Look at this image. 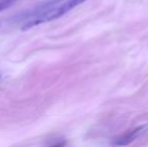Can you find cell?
Returning <instances> with one entry per match:
<instances>
[{"instance_id":"1","label":"cell","mask_w":148,"mask_h":147,"mask_svg":"<svg viewBox=\"0 0 148 147\" xmlns=\"http://www.w3.org/2000/svg\"><path fill=\"white\" fill-rule=\"evenodd\" d=\"M62 1V0H47V1H42L37 4V5H35L34 7L30 8V9L24 10V11H21L18 14H16L15 16L12 17L11 21L14 22V23H25V22L30 21V20L39 18L41 16L45 15L47 13H49V11H51Z\"/></svg>"},{"instance_id":"2","label":"cell","mask_w":148,"mask_h":147,"mask_svg":"<svg viewBox=\"0 0 148 147\" xmlns=\"http://www.w3.org/2000/svg\"><path fill=\"white\" fill-rule=\"evenodd\" d=\"M85 1H86V0H66L62 5L57 6V7L53 8L51 11H49V13H47L45 15L23 23L21 27L22 30H27V29H29V28L33 27V26L38 25V24H40V23H45V22L57 19V18L62 16L64 14H66V12H69L70 10H72L73 8L77 7V6L82 4L83 2H85Z\"/></svg>"},{"instance_id":"3","label":"cell","mask_w":148,"mask_h":147,"mask_svg":"<svg viewBox=\"0 0 148 147\" xmlns=\"http://www.w3.org/2000/svg\"><path fill=\"white\" fill-rule=\"evenodd\" d=\"M147 131H148V124L139 126V127L135 128V129L132 130V131L128 132V133H126L123 136H121L119 139H117L115 142H114V145H118V146L128 145V144H130L131 142H133L134 140H136L138 137L144 135Z\"/></svg>"},{"instance_id":"4","label":"cell","mask_w":148,"mask_h":147,"mask_svg":"<svg viewBox=\"0 0 148 147\" xmlns=\"http://www.w3.org/2000/svg\"><path fill=\"white\" fill-rule=\"evenodd\" d=\"M17 0H0V11L7 9L11 5H13Z\"/></svg>"},{"instance_id":"5","label":"cell","mask_w":148,"mask_h":147,"mask_svg":"<svg viewBox=\"0 0 148 147\" xmlns=\"http://www.w3.org/2000/svg\"><path fill=\"white\" fill-rule=\"evenodd\" d=\"M0 79H1V76H0Z\"/></svg>"}]
</instances>
